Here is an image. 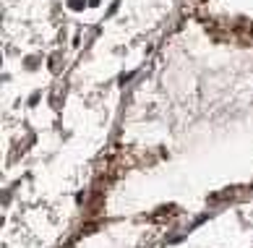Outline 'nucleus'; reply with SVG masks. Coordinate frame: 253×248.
<instances>
[{
  "label": "nucleus",
  "mask_w": 253,
  "mask_h": 248,
  "mask_svg": "<svg viewBox=\"0 0 253 248\" xmlns=\"http://www.w3.org/2000/svg\"><path fill=\"white\" fill-rule=\"evenodd\" d=\"M89 3H91V5H99V0H89Z\"/></svg>",
  "instance_id": "obj_2"
},
{
  "label": "nucleus",
  "mask_w": 253,
  "mask_h": 248,
  "mask_svg": "<svg viewBox=\"0 0 253 248\" xmlns=\"http://www.w3.org/2000/svg\"><path fill=\"white\" fill-rule=\"evenodd\" d=\"M68 5L73 8V11H81V8H84V0H68Z\"/></svg>",
  "instance_id": "obj_1"
}]
</instances>
